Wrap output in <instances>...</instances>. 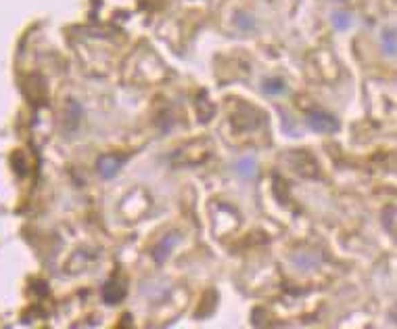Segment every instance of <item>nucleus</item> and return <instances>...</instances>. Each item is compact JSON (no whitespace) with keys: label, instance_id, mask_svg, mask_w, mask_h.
<instances>
[{"label":"nucleus","instance_id":"obj_4","mask_svg":"<svg viewBox=\"0 0 397 329\" xmlns=\"http://www.w3.org/2000/svg\"><path fill=\"white\" fill-rule=\"evenodd\" d=\"M178 243V237H174V235H169L167 237V243H165V239L157 245V248H155V258L159 260V256H161V252H165V256L169 254V250L174 248V245Z\"/></svg>","mask_w":397,"mask_h":329},{"label":"nucleus","instance_id":"obj_3","mask_svg":"<svg viewBox=\"0 0 397 329\" xmlns=\"http://www.w3.org/2000/svg\"><path fill=\"white\" fill-rule=\"evenodd\" d=\"M101 294H103V300H105L107 304H118V302L124 300L126 290L122 287L120 281H109V283H105V287H103Z\"/></svg>","mask_w":397,"mask_h":329},{"label":"nucleus","instance_id":"obj_2","mask_svg":"<svg viewBox=\"0 0 397 329\" xmlns=\"http://www.w3.org/2000/svg\"><path fill=\"white\" fill-rule=\"evenodd\" d=\"M308 124H310L312 130L322 132V134H331V132H337V130H339V122H337L333 116L324 114V112H312V114H308Z\"/></svg>","mask_w":397,"mask_h":329},{"label":"nucleus","instance_id":"obj_1","mask_svg":"<svg viewBox=\"0 0 397 329\" xmlns=\"http://www.w3.org/2000/svg\"><path fill=\"white\" fill-rule=\"evenodd\" d=\"M124 163H126V157L113 155V153H105V155L98 157L96 170H98V175H101L103 179H113L120 172V168L124 166Z\"/></svg>","mask_w":397,"mask_h":329},{"label":"nucleus","instance_id":"obj_6","mask_svg":"<svg viewBox=\"0 0 397 329\" xmlns=\"http://www.w3.org/2000/svg\"><path fill=\"white\" fill-rule=\"evenodd\" d=\"M239 172L243 175V177H253L255 175V161L253 159H243V161H239Z\"/></svg>","mask_w":397,"mask_h":329},{"label":"nucleus","instance_id":"obj_5","mask_svg":"<svg viewBox=\"0 0 397 329\" xmlns=\"http://www.w3.org/2000/svg\"><path fill=\"white\" fill-rule=\"evenodd\" d=\"M264 91L270 93V95H278L284 91V82L282 80H266L264 82Z\"/></svg>","mask_w":397,"mask_h":329}]
</instances>
